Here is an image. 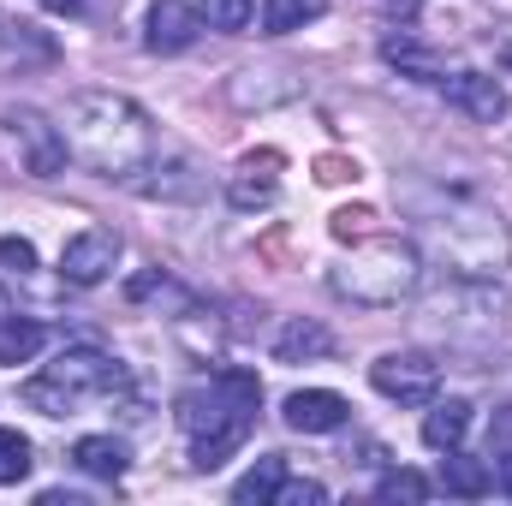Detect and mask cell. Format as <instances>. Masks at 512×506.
<instances>
[{
	"label": "cell",
	"instance_id": "10",
	"mask_svg": "<svg viewBox=\"0 0 512 506\" xmlns=\"http://www.w3.org/2000/svg\"><path fill=\"white\" fill-rule=\"evenodd\" d=\"M280 417H286V429H298V435H334V429L352 423V405H346L334 387H298V393H286Z\"/></svg>",
	"mask_w": 512,
	"mask_h": 506
},
{
	"label": "cell",
	"instance_id": "14",
	"mask_svg": "<svg viewBox=\"0 0 512 506\" xmlns=\"http://www.w3.org/2000/svg\"><path fill=\"white\" fill-rule=\"evenodd\" d=\"M54 60H60V48L48 30H36L24 18H0V66L30 72V66H54Z\"/></svg>",
	"mask_w": 512,
	"mask_h": 506
},
{
	"label": "cell",
	"instance_id": "22",
	"mask_svg": "<svg viewBox=\"0 0 512 506\" xmlns=\"http://www.w3.org/2000/svg\"><path fill=\"white\" fill-rule=\"evenodd\" d=\"M328 12V0H262V36H292L304 24H316Z\"/></svg>",
	"mask_w": 512,
	"mask_h": 506
},
{
	"label": "cell",
	"instance_id": "3",
	"mask_svg": "<svg viewBox=\"0 0 512 506\" xmlns=\"http://www.w3.org/2000/svg\"><path fill=\"white\" fill-rule=\"evenodd\" d=\"M256 411H262V381L251 370H221L203 387L179 393V429L191 435V465L197 471L227 465L251 441Z\"/></svg>",
	"mask_w": 512,
	"mask_h": 506
},
{
	"label": "cell",
	"instance_id": "17",
	"mask_svg": "<svg viewBox=\"0 0 512 506\" xmlns=\"http://www.w3.org/2000/svg\"><path fill=\"white\" fill-rule=\"evenodd\" d=\"M465 435H471V399H429L423 447H429V453H453Z\"/></svg>",
	"mask_w": 512,
	"mask_h": 506
},
{
	"label": "cell",
	"instance_id": "11",
	"mask_svg": "<svg viewBox=\"0 0 512 506\" xmlns=\"http://www.w3.org/2000/svg\"><path fill=\"white\" fill-rule=\"evenodd\" d=\"M441 96H447V108H459L465 120H477V126H495V120H507V90H501V78H489V72H453V78H441Z\"/></svg>",
	"mask_w": 512,
	"mask_h": 506
},
{
	"label": "cell",
	"instance_id": "23",
	"mask_svg": "<svg viewBox=\"0 0 512 506\" xmlns=\"http://www.w3.org/2000/svg\"><path fill=\"white\" fill-rule=\"evenodd\" d=\"M197 12H203V30H221V36H239V30H251V18H256V0H197Z\"/></svg>",
	"mask_w": 512,
	"mask_h": 506
},
{
	"label": "cell",
	"instance_id": "19",
	"mask_svg": "<svg viewBox=\"0 0 512 506\" xmlns=\"http://www.w3.org/2000/svg\"><path fill=\"white\" fill-rule=\"evenodd\" d=\"M280 483H286V453H262L251 471L233 483V501L239 506H274Z\"/></svg>",
	"mask_w": 512,
	"mask_h": 506
},
{
	"label": "cell",
	"instance_id": "26",
	"mask_svg": "<svg viewBox=\"0 0 512 506\" xmlns=\"http://www.w3.org/2000/svg\"><path fill=\"white\" fill-rule=\"evenodd\" d=\"M322 501H328V489L316 477H286L280 495H274V506H322Z\"/></svg>",
	"mask_w": 512,
	"mask_h": 506
},
{
	"label": "cell",
	"instance_id": "29",
	"mask_svg": "<svg viewBox=\"0 0 512 506\" xmlns=\"http://www.w3.org/2000/svg\"><path fill=\"white\" fill-rule=\"evenodd\" d=\"M42 6H48L54 18H78V12H84V0H42Z\"/></svg>",
	"mask_w": 512,
	"mask_h": 506
},
{
	"label": "cell",
	"instance_id": "30",
	"mask_svg": "<svg viewBox=\"0 0 512 506\" xmlns=\"http://www.w3.org/2000/svg\"><path fill=\"white\" fill-rule=\"evenodd\" d=\"M495 489H501V495L512 501V453L501 459V465H495Z\"/></svg>",
	"mask_w": 512,
	"mask_h": 506
},
{
	"label": "cell",
	"instance_id": "24",
	"mask_svg": "<svg viewBox=\"0 0 512 506\" xmlns=\"http://www.w3.org/2000/svg\"><path fill=\"white\" fill-rule=\"evenodd\" d=\"M30 465H36V447H30V435H18V429H0V483H24V477H30Z\"/></svg>",
	"mask_w": 512,
	"mask_h": 506
},
{
	"label": "cell",
	"instance_id": "2",
	"mask_svg": "<svg viewBox=\"0 0 512 506\" xmlns=\"http://www.w3.org/2000/svg\"><path fill=\"white\" fill-rule=\"evenodd\" d=\"M411 209L423 221V239L453 274H483L495 280L512 262V233L507 215L471 191H411Z\"/></svg>",
	"mask_w": 512,
	"mask_h": 506
},
{
	"label": "cell",
	"instance_id": "6",
	"mask_svg": "<svg viewBox=\"0 0 512 506\" xmlns=\"http://www.w3.org/2000/svg\"><path fill=\"white\" fill-rule=\"evenodd\" d=\"M114 393H126V364L96 346H66L48 370H36L18 387V399L42 417H78L84 405L114 399Z\"/></svg>",
	"mask_w": 512,
	"mask_h": 506
},
{
	"label": "cell",
	"instance_id": "5",
	"mask_svg": "<svg viewBox=\"0 0 512 506\" xmlns=\"http://www.w3.org/2000/svg\"><path fill=\"white\" fill-rule=\"evenodd\" d=\"M328 286H334V298H346L358 310H399L423 286V251L411 239H393V233L358 239L352 251L334 262Z\"/></svg>",
	"mask_w": 512,
	"mask_h": 506
},
{
	"label": "cell",
	"instance_id": "1",
	"mask_svg": "<svg viewBox=\"0 0 512 506\" xmlns=\"http://www.w3.org/2000/svg\"><path fill=\"white\" fill-rule=\"evenodd\" d=\"M60 137H66L72 161L90 167L96 179L131 185L155 161V126L120 90H78L66 102V114H60Z\"/></svg>",
	"mask_w": 512,
	"mask_h": 506
},
{
	"label": "cell",
	"instance_id": "28",
	"mask_svg": "<svg viewBox=\"0 0 512 506\" xmlns=\"http://www.w3.org/2000/svg\"><path fill=\"white\" fill-rule=\"evenodd\" d=\"M417 6H423V0H376V12H382L387 24H399V30L417 24Z\"/></svg>",
	"mask_w": 512,
	"mask_h": 506
},
{
	"label": "cell",
	"instance_id": "20",
	"mask_svg": "<svg viewBox=\"0 0 512 506\" xmlns=\"http://www.w3.org/2000/svg\"><path fill=\"white\" fill-rule=\"evenodd\" d=\"M382 60L387 66H399L405 78H417V84H441V60L411 36V30H399V36H387L382 42Z\"/></svg>",
	"mask_w": 512,
	"mask_h": 506
},
{
	"label": "cell",
	"instance_id": "16",
	"mask_svg": "<svg viewBox=\"0 0 512 506\" xmlns=\"http://www.w3.org/2000/svg\"><path fill=\"white\" fill-rule=\"evenodd\" d=\"M334 328H322V322H310V316H298V322H286L280 334H274V358L280 364H304V358H334Z\"/></svg>",
	"mask_w": 512,
	"mask_h": 506
},
{
	"label": "cell",
	"instance_id": "27",
	"mask_svg": "<svg viewBox=\"0 0 512 506\" xmlns=\"http://www.w3.org/2000/svg\"><path fill=\"white\" fill-rule=\"evenodd\" d=\"M0 262H6L12 274H30V268H36V245H30V239H12V233H6V239H0Z\"/></svg>",
	"mask_w": 512,
	"mask_h": 506
},
{
	"label": "cell",
	"instance_id": "13",
	"mask_svg": "<svg viewBox=\"0 0 512 506\" xmlns=\"http://www.w3.org/2000/svg\"><path fill=\"white\" fill-rule=\"evenodd\" d=\"M274 191H280V155H274V149L245 155L239 173L227 179V203H233V209H262V203H274Z\"/></svg>",
	"mask_w": 512,
	"mask_h": 506
},
{
	"label": "cell",
	"instance_id": "7",
	"mask_svg": "<svg viewBox=\"0 0 512 506\" xmlns=\"http://www.w3.org/2000/svg\"><path fill=\"white\" fill-rule=\"evenodd\" d=\"M0 126L12 131V143H18V155H24V173H36V179L66 173L72 149H66V137H60V120H48V114H36V108H6Z\"/></svg>",
	"mask_w": 512,
	"mask_h": 506
},
{
	"label": "cell",
	"instance_id": "32",
	"mask_svg": "<svg viewBox=\"0 0 512 506\" xmlns=\"http://www.w3.org/2000/svg\"><path fill=\"white\" fill-rule=\"evenodd\" d=\"M501 66H507V72H512V36H507V42H501Z\"/></svg>",
	"mask_w": 512,
	"mask_h": 506
},
{
	"label": "cell",
	"instance_id": "4",
	"mask_svg": "<svg viewBox=\"0 0 512 506\" xmlns=\"http://www.w3.org/2000/svg\"><path fill=\"white\" fill-rule=\"evenodd\" d=\"M507 310L512 304L495 280H483V274H453V280H441V286H429V292L417 298V328H423L429 340L453 346V352H483V346L501 340Z\"/></svg>",
	"mask_w": 512,
	"mask_h": 506
},
{
	"label": "cell",
	"instance_id": "31",
	"mask_svg": "<svg viewBox=\"0 0 512 506\" xmlns=\"http://www.w3.org/2000/svg\"><path fill=\"white\" fill-rule=\"evenodd\" d=\"M495 441H512V405H507V417L495 423Z\"/></svg>",
	"mask_w": 512,
	"mask_h": 506
},
{
	"label": "cell",
	"instance_id": "25",
	"mask_svg": "<svg viewBox=\"0 0 512 506\" xmlns=\"http://www.w3.org/2000/svg\"><path fill=\"white\" fill-rule=\"evenodd\" d=\"M429 495H435V483L417 471H382V483H376V501H429Z\"/></svg>",
	"mask_w": 512,
	"mask_h": 506
},
{
	"label": "cell",
	"instance_id": "21",
	"mask_svg": "<svg viewBox=\"0 0 512 506\" xmlns=\"http://www.w3.org/2000/svg\"><path fill=\"white\" fill-rule=\"evenodd\" d=\"M48 346V322L36 316H0V364H30Z\"/></svg>",
	"mask_w": 512,
	"mask_h": 506
},
{
	"label": "cell",
	"instance_id": "18",
	"mask_svg": "<svg viewBox=\"0 0 512 506\" xmlns=\"http://www.w3.org/2000/svg\"><path fill=\"white\" fill-rule=\"evenodd\" d=\"M435 489H447V495H459V501H483L489 489H495V471L483 465V459H471V453H447L441 459V477H435Z\"/></svg>",
	"mask_w": 512,
	"mask_h": 506
},
{
	"label": "cell",
	"instance_id": "12",
	"mask_svg": "<svg viewBox=\"0 0 512 506\" xmlns=\"http://www.w3.org/2000/svg\"><path fill=\"white\" fill-rule=\"evenodd\" d=\"M197 36H203V12L185 6V0H155L149 18H143V48L149 54H185Z\"/></svg>",
	"mask_w": 512,
	"mask_h": 506
},
{
	"label": "cell",
	"instance_id": "15",
	"mask_svg": "<svg viewBox=\"0 0 512 506\" xmlns=\"http://www.w3.org/2000/svg\"><path fill=\"white\" fill-rule=\"evenodd\" d=\"M72 465L84 477H96V483H120L131 471V453H126V441H114V435H78L72 441Z\"/></svg>",
	"mask_w": 512,
	"mask_h": 506
},
{
	"label": "cell",
	"instance_id": "9",
	"mask_svg": "<svg viewBox=\"0 0 512 506\" xmlns=\"http://www.w3.org/2000/svg\"><path fill=\"white\" fill-rule=\"evenodd\" d=\"M120 233L114 227H84L78 239H66V251H60V280L66 286H102L108 274H114V262H120Z\"/></svg>",
	"mask_w": 512,
	"mask_h": 506
},
{
	"label": "cell",
	"instance_id": "8",
	"mask_svg": "<svg viewBox=\"0 0 512 506\" xmlns=\"http://www.w3.org/2000/svg\"><path fill=\"white\" fill-rule=\"evenodd\" d=\"M370 387L399 405H429L441 393V364L429 352H387L370 364Z\"/></svg>",
	"mask_w": 512,
	"mask_h": 506
}]
</instances>
